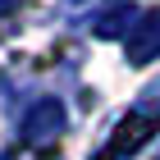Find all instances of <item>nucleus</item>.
I'll list each match as a JSON object with an SVG mask.
<instances>
[{
    "mask_svg": "<svg viewBox=\"0 0 160 160\" xmlns=\"http://www.w3.org/2000/svg\"><path fill=\"white\" fill-rule=\"evenodd\" d=\"M137 114H147L151 123H160V78L142 92V101H137Z\"/></svg>",
    "mask_w": 160,
    "mask_h": 160,
    "instance_id": "5",
    "label": "nucleus"
},
{
    "mask_svg": "<svg viewBox=\"0 0 160 160\" xmlns=\"http://www.w3.org/2000/svg\"><path fill=\"white\" fill-rule=\"evenodd\" d=\"M137 23H142V9H137L133 0H110L105 9H96V18H92V32L110 41V37H128Z\"/></svg>",
    "mask_w": 160,
    "mask_h": 160,
    "instance_id": "3",
    "label": "nucleus"
},
{
    "mask_svg": "<svg viewBox=\"0 0 160 160\" xmlns=\"http://www.w3.org/2000/svg\"><path fill=\"white\" fill-rule=\"evenodd\" d=\"M160 60V9L142 14V23L128 32V64H151Z\"/></svg>",
    "mask_w": 160,
    "mask_h": 160,
    "instance_id": "4",
    "label": "nucleus"
},
{
    "mask_svg": "<svg viewBox=\"0 0 160 160\" xmlns=\"http://www.w3.org/2000/svg\"><path fill=\"white\" fill-rule=\"evenodd\" d=\"M156 128H160V123H151L147 114H137V110H128V114H123L119 123H114V133H110V142H105V147H101V151H96V156H92V160H128V156H133V151L142 147V142H147L151 133H156Z\"/></svg>",
    "mask_w": 160,
    "mask_h": 160,
    "instance_id": "2",
    "label": "nucleus"
},
{
    "mask_svg": "<svg viewBox=\"0 0 160 160\" xmlns=\"http://www.w3.org/2000/svg\"><path fill=\"white\" fill-rule=\"evenodd\" d=\"M156 160H160V151H156Z\"/></svg>",
    "mask_w": 160,
    "mask_h": 160,
    "instance_id": "7",
    "label": "nucleus"
},
{
    "mask_svg": "<svg viewBox=\"0 0 160 160\" xmlns=\"http://www.w3.org/2000/svg\"><path fill=\"white\" fill-rule=\"evenodd\" d=\"M69 128V110H64V101L60 96H41V101H32L28 105V114H23V142L28 147H37V151H50L55 142H60V133Z\"/></svg>",
    "mask_w": 160,
    "mask_h": 160,
    "instance_id": "1",
    "label": "nucleus"
},
{
    "mask_svg": "<svg viewBox=\"0 0 160 160\" xmlns=\"http://www.w3.org/2000/svg\"><path fill=\"white\" fill-rule=\"evenodd\" d=\"M14 5H18V0H0V14H9V9H14Z\"/></svg>",
    "mask_w": 160,
    "mask_h": 160,
    "instance_id": "6",
    "label": "nucleus"
}]
</instances>
